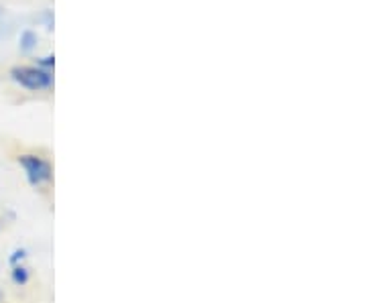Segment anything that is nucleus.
I'll use <instances>...</instances> for the list:
<instances>
[{"mask_svg":"<svg viewBox=\"0 0 366 303\" xmlns=\"http://www.w3.org/2000/svg\"><path fill=\"white\" fill-rule=\"evenodd\" d=\"M11 78L21 88H26L31 92L49 90L53 86V71L41 69L37 66H14L11 69Z\"/></svg>","mask_w":366,"mask_h":303,"instance_id":"1","label":"nucleus"},{"mask_svg":"<svg viewBox=\"0 0 366 303\" xmlns=\"http://www.w3.org/2000/svg\"><path fill=\"white\" fill-rule=\"evenodd\" d=\"M19 163H21V167L25 169L26 179H29V184L31 185L37 187V185L49 184V182H51L53 169L51 163H49L47 159L26 153V155H21V157H19Z\"/></svg>","mask_w":366,"mask_h":303,"instance_id":"2","label":"nucleus"},{"mask_svg":"<svg viewBox=\"0 0 366 303\" xmlns=\"http://www.w3.org/2000/svg\"><path fill=\"white\" fill-rule=\"evenodd\" d=\"M37 33L35 31H31V29H26L21 33V39H19V47H21V51L23 53H31L35 47H37Z\"/></svg>","mask_w":366,"mask_h":303,"instance_id":"3","label":"nucleus"},{"mask_svg":"<svg viewBox=\"0 0 366 303\" xmlns=\"http://www.w3.org/2000/svg\"><path fill=\"white\" fill-rule=\"evenodd\" d=\"M13 281L16 283V285H25L26 281H29V271H26L25 267H21V264H14Z\"/></svg>","mask_w":366,"mask_h":303,"instance_id":"4","label":"nucleus"},{"mask_svg":"<svg viewBox=\"0 0 366 303\" xmlns=\"http://www.w3.org/2000/svg\"><path fill=\"white\" fill-rule=\"evenodd\" d=\"M37 67H41V69H47V71H53V67H55V57H53V55L39 57V59H37Z\"/></svg>","mask_w":366,"mask_h":303,"instance_id":"5","label":"nucleus"},{"mask_svg":"<svg viewBox=\"0 0 366 303\" xmlns=\"http://www.w3.org/2000/svg\"><path fill=\"white\" fill-rule=\"evenodd\" d=\"M26 257V251H23V249H19V251H14V254L11 257V264H19V261H23Z\"/></svg>","mask_w":366,"mask_h":303,"instance_id":"6","label":"nucleus"}]
</instances>
